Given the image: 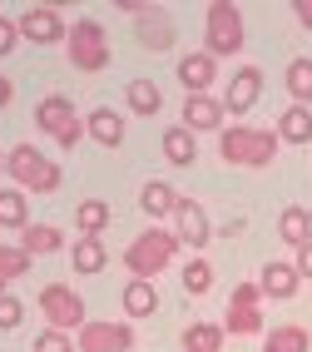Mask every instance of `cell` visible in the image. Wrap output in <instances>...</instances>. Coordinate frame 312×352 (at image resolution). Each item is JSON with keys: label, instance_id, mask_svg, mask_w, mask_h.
Returning a JSON list of instances; mask_svg holds the SVG:
<instances>
[{"label": "cell", "instance_id": "obj_7", "mask_svg": "<svg viewBox=\"0 0 312 352\" xmlns=\"http://www.w3.org/2000/svg\"><path fill=\"white\" fill-rule=\"evenodd\" d=\"M40 313H45V322H50L55 333H80V327L89 322L85 318V298L69 283H45L40 288Z\"/></svg>", "mask_w": 312, "mask_h": 352}, {"label": "cell", "instance_id": "obj_1", "mask_svg": "<svg viewBox=\"0 0 312 352\" xmlns=\"http://www.w3.org/2000/svg\"><path fill=\"white\" fill-rule=\"evenodd\" d=\"M282 139L278 129H253V124H233L219 134V154L223 164H238V169H268V164L278 159Z\"/></svg>", "mask_w": 312, "mask_h": 352}, {"label": "cell", "instance_id": "obj_25", "mask_svg": "<svg viewBox=\"0 0 312 352\" xmlns=\"http://www.w3.org/2000/svg\"><path fill=\"white\" fill-rule=\"evenodd\" d=\"M75 228H80V239H100V233L109 228V204L104 199H85L75 208Z\"/></svg>", "mask_w": 312, "mask_h": 352}, {"label": "cell", "instance_id": "obj_35", "mask_svg": "<svg viewBox=\"0 0 312 352\" xmlns=\"http://www.w3.org/2000/svg\"><path fill=\"white\" fill-rule=\"evenodd\" d=\"M15 45H20V30H15V20H5V15H0V60H5V55L15 50Z\"/></svg>", "mask_w": 312, "mask_h": 352}, {"label": "cell", "instance_id": "obj_3", "mask_svg": "<svg viewBox=\"0 0 312 352\" xmlns=\"http://www.w3.org/2000/svg\"><path fill=\"white\" fill-rule=\"evenodd\" d=\"M248 45L243 35V10L233 6V0H213L203 10V55L223 60V55H238Z\"/></svg>", "mask_w": 312, "mask_h": 352}, {"label": "cell", "instance_id": "obj_4", "mask_svg": "<svg viewBox=\"0 0 312 352\" xmlns=\"http://www.w3.org/2000/svg\"><path fill=\"white\" fill-rule=\"evenodd\" d=\"M5 169H10V179L20 184V189H35V194H55L60 189V164L55 159H45L35 144H15L10 154H5Z\"/></svg>", "mask_w": 312, "mask_h": 352}, {"label": "cell", "instance_id": "obj_39", "mask_svg": "<svg viewBox=\"0 0 312 352\" xmlns=\"http://www.w3.org/2000/svg\"><path fill=\"white\" fill-rule=\"evenodd\" d=\"M10 95H15V85H10L5 75H0V109H5V104H10Z\"/></svg>", "mask_w": 312, "mask_h": 352}, {"label": "cell", "instance_id": "obj_32", "mask_svg": "<svg viewBox=\"0 0 312 352\" xmlns=\"http://www.w3.org/2000/svg\"><path fill=\"white\" fill-rule=\"evenodd\" d=\"M25 189H0V228H25Z\"/></svg>", "mask_w": 312, "mask_h": 352}, {"label": "cell", "instance_id": "obj_28", "mask_svg": "<svg viewBox=\"0 0 312 352\" xmlns=\"http://www.w3.org/2000/svg\"><path fill=\"white\" fill-rule=\"evenodd\" d=\"M183 352H223V327H219V322H194V327H183Z\"/></svg>", "mask_w": 312, "mask_h": 352}, {"label": "cell", "instance_id": "obj_6", "mask_svg": "<svg viewBox=\"0 0 312 352\" xmlns=\"http://www.w3.org/2000/svg\"><path fill=\"white\" fill-rule=\"evenodd\" d=\"M35 124L55 139L60 149H75L80 139H85V124H80V114H75V104H69L65 95H45L40 104H35Z\"/></svg>", "mask_w": 312, "mask_h": 352}, {"label": "cell", "instance_id": "obj_31", "mask_svg": "<svg viewBox=\"0 0 312 352\" xmlns=\"http://www.w3.org/2000/svg\"><path fill=\"white\" fill-rule=\"evenodd\" d=\"M179 278H183V293H194V298H203V293L213 288V263H208V258H188Z\"/></svg>", "mask_w": 312, "mask_h": 352}, {"label": "cell", "instance_id": "obj_11", "mask_svg": "<svg viewBox=\"0 0 312 352\" xmlns=\"http://www.w3.org/2000/svg\"><path fill=\"white\" fill-rule=\"evenodd\" d=\"M15 30H20V40H30V45H55V40H65V35H69L55 6H30L25 15L15 20Z\"/></svg>", "mask_w": 312, "mask_h": 352}, {"label": "cell", "instance_id": "obj_12", "mask_svg": "<svg viewBox=\"0 0 312 352\" xmlns=\"http://www.w3.org/2000/svg\"><path fill=\"white\" fill-rule=\"evenodd\" d=\"M263 95V69L258 65H238L233 69V80L223 89V114H248Z\"/></svg>", "mask_w": 312, "mask_h": 352}, {"label": "cell", "instance_id": "obj_18", "mask_svg": "<svg viewBox=\"0 0 312 352\" xmlns=\"http://www.w3.org/2000/svg\"><path fill=\"white\" fill-rule=\"evenodd\" d=\"M258 288H263V298L287 302V298L302 288V278H298V268H293V263H268V268H263V278H258Z\"/></svg>", "mask_w": 312, "mask_h": 352}, {"label": "cell", "instance_id": "obj_5", "mask_svg": "<svg viewBox=\"0 0 312 352\" xmlns=\"http://www.w3.org/2000/svg\"><path fill=\"white\" fill-rule=\"evenodd\" d=\"M65 50H69V65L85 69V75L109 69V35L100 20H75V30L65 35Z\"/></svg>", "mask_w": 312, "mask_h": 352}, {"label": "cell", "instance_id": "obj_13", "mask_svg": "<svg viewBox=\"0 0 312 352\" xmlns=\"http://www.w3.org/2000/svg\"><path fill=\"white\" fill-rule=\"evenodd\" d=\"M174 233H179V243L183 248H203L208 239H213V223H208V214H203V204H194V199H179V208H174Z\"/></svg>", "mask_w": 312, "mask_h": 352}, {"label": "cell", "instance_id": "obj_33", "mask_svg": "<svg viewBox=\"0 0 312 352\" xmlns=\"http://www.w3.org/2000/svg\"><path fill=\"white\" fill-rule=\"evenodd\" d=\"M35 352H75V338L69 333H55V327H45L35 338Z\"/></svg>", "mask_w": 312, "mask_h": 352}, {"label": "cell", "instance_id": "obj_21", "mask_svg": "<svg viewBox=\"0 0 312 352\" xmlns=\"http://www.w3.org/2000/svg\"><path fill=\"white\" fill-rule=\"evenodd\" d=\"M20 248H25L30 258L60 253V248H65V233H60L55 223H25V233H20Z\"/></svg>", "mask_w": 312, "mask_h": 352}, {"label": "cell", "instance_id": "obj_2", "mask_svg": "<svg viewBox=\"0 0 312 352\" xmlns=\"http://www.w3.org/2000/svg\"><path fill=\"white\" fill-rule=\"evenodd\" d=\"M179 248H183V243H179V233L154 223L149 233H139V239L124 248V268H129L134 278H144V283H154V278L179 258Z\"/></svg>", "mask_w": 312, "mask_h": 352}, {"label": "cell", "instance_id": "obj_9", "mask_svg": "<svg viewBox=\"0 0 312 352\" xmlns=\"http://www.w3.org/2000/svg\"><path fill=\"white\" fill-rule=\"evenodd\" d=\"M75 352H134V322H85L75 333Z\"/></svg>", "mask_w": 312, "mask_h": 352}, {"label": "cell", "instance_id": "obj_20", "mask_svg": "<svg viewBox=\"0 0 312 352\" xmlns=\"http://www.w3.org/2000/svg\"><path fill=\"white\" fill-rule=\"evenodd\" d=\"M278 239L282 243H293V248H307L312 243V214L302 204H287L282 208V219H278Z\"/></svg>", "mask_w": 312, "mask_h": 352}, {"label": "cell", "instance_id": "obj_24", "mask_svg": "<svg viewBox=\"0 0 312 352\" xmlns=\"http://www.w3.org/2000/svg\"><path fill=\"white\" fill-rule=\"evenodd\" d=\"M124 100H129V109H134V114H144V120H154V114L164 109V89H159L154 80H129Z\"/></svg>", "mask_w": 312, "mask_h": 352}, {"label": "cell", "instance_id": "obj_19", "mask_svg": "<svg viewBox=\"0 0 312 352\" xmlns=\"http://www.w3.org/2000/svg\"><path fill=\"white\" fill-rule=\"evenodd\" d=\"M278 139L282 144H312V109L307 104H287L278 114Z\"/></svg>", "mask_w": 312, "mask_h": 352}, {"label": "cell", "instance_id": "obj_26", "mask_svg": "<svg viewBox=\"0 0 312 352\" xmlns=\"http://www.w3.org/2000/svg\"><path fill=\"white\" fill-rule=\"evenodd\" d=\"M282 85H287V95H293V104H307L312 109V60L307 55H298L293 65H287Z\"/></svg>", "mask_w": 312, "mask_h": 352}, {"label": "cell", "instance_id": "obj_30", "mask_svg": "<svg viewBox=\"0 0 312 352\" xmlns=\"http://www.w3.org/2000/svg\"><path fill=\"white\" fill-rule=\"evenodd\" d=\"M30 263H35V258L20 248V243H15V248H0V298H5V288L15 283L20 273H30Z\"/></svg>", "mask_w": 312, "mask_h": 352}, {"label": "cell", "instance_id": "obj_40", "mask_svg": "<svg viewBox=\"0 0 312 352\" xmlns=\"http://www.w3.org/2000/svg\"><path fill=\"white\" fill-rule=\"evenodd\" d=\"M0 169H5V159H0Z\"/></svg>", "mask_w": 312, "mask_h": 352}, {"label": "cell", "instance_id": "obj_16", "mask_svg": "<svg viewBox=\"0 0 312 352\" xmlns=\"http://www.w3.org/2000/svg\"><path fill=\"white\" fill-rule=\"evenodd\" d=\"M213 75H219V60H213V55H203V50L179 60V85L188 89V95H208Z\"/></svg>", "mask_w": 312, "mask_h": 352}, {"label": "cell", "instance_id": "obj_38", "mask_svg": "<svg viewBox=\"0 0 312 352\" xmlns=\"http://www.w3.org/2000/svg\"><path fill=\"white\" fill-rule=\"evenodd\" d=\"M219 233H223V239H238V233H243V219H228V223H223Z\"/></svg>", "mask_w": 312, "mask_h": 352}, {"label": "cell", "instance_id": "obj_23", "mask_svg": "<svg viewBox=\"0 0 312 352\" xmlns=\"http://www.w3.org/2000/svg\"><path fill=\"white\" fill-rule=\"evenodd\" d=\"M124 313L129 318H154L159 313V288L144 283V278H129L124 283Z\"/></svg>", "mask_w": 312, "mask_h": 352}, {"label": "cell", "instance_id": "obj_34", "mask_svg": "<svg viewBox=\"0 0 312 352\" xmlns=\"http://www.w3.org/2000/svg\"><path fill=\"white\" fill-rule=\"evenodd\" d=\"M20 318H25V302L20 298H0V333H10V327H20Z\"/></svg>", "mask_w": 312, "mask_h": 352}, {"label": "cell", "instance_id": "obj_36", "mask_svg": "<svg viewBox=\"0 0 312 352\" xmlns=\"http://www.w3.org/2000/svg\"><path fill=\"white\" fill-rule=\"evenodd\" d=\"M293 268H298V278H312V243L298 248V263H293Z\"/></svg>", "mask_w": 312, "mask_h": 352}, {"label": "cell", "instance_id": "obj_10", "mask_svg": "<svg viewBox=\"0 0 312 352\" xmlns=\"http://www.w3.org/2000/svg\"><path fill=\"white\" fill-rule=\"evenodd\" d=\"M129 15L139 25V45H144V50H174L179 30H174V20H169L164 6H129Z\"/></svg>", "mask_w": 312, "mask_h": 352}, {"label": "cell", "instance_id": "obj_14", "mask_svg": "<svg viewBox=\"0 0 312 352\" xmlns=\"http://www.w3.org/2000/svg\"><path fill=\"white\" fill-rule=\"evenodd\" d=\"M183 129H188V134H223V100H213V95H188V100H183Z\"/></svg>", "mask_w": 312, "mask_h": 352}, {"label": "cell", "instance_id": "obj_15", "mask_svg": "<svg viewBox=\"0 0 312 352\" xmlns=\"http://www.w3.org/2000/svg\"><path fill=\"white\" fill-rule=\"evenodd\" d=\"M179 199H183V194L174 189V184H164V179H149V184L139 189V208H144V214H149L154 223H159V219H174Z\"/></svg>", "mask_w": 312, "mask_h": 352}, {"label": "cell", "instance_id": "obj_17", "mask_svg": "<svg viewBox=\"0 0 312 352\" xmlns=\"http://www.w3.org/2000/svg\"><path fill=\"white\" fill-rule=\"evenodd\" d=\"M85 134L94 139V144H104V149H119V144H124V114H114V109H89Z\"/></svg>", "mask_w": 312, "mask_h": 352}, {"label": "cell", "instance_id": "obj_8", "mask_svg": "<svg viewBox=\"0 0 312 352\" xmlns=\"http://www.w3.org/2000/svg\"><path fill=\"white\" fill-rule=\"evenodd\" d=\"M263 288L258 283H238L233 298H228V318H223V333L233 338H258L263 333Z\"/></svg>", "mask_w": 312, "mask_h": 352}, {"label": "cell", "instance_id": "obj_22", "mask_svg": "<svg viewBox=\"0 0 312 352\" xmlns=\"http://www.w3.org/2000/svg\"><path fill=\"white\" fill-rule=\"evenodd\" d=\"M164 159H169L174 169H194V159H199V144H194V134H188L183 124L164 129Z\"/></svg>", "mask_w": 312, "mask_h": 352}, {"label": "cell", "instance_id": "obj_29", "mask_svg": "<svg viewBox=\"0 0 312 352\" xmlns=\"http://www.w3.org/2000/svg\"><path fill=\"white\" fill-rule=\"evenodd\" d=\"M75 273H100L109 263V253H104V239H75Z\"/></svg>", "mask_w": 312, "mask_h": 352}, {"label": "cell", "instance_id": "obj_27", "mask_svg": "<svg viewBox=\"0 0 312 352\" xmlns=\"http://www.w3.org/2000/svg\"><path fill=\"white\" fill-rule=\"evenodd\" d=\"M263 352H312V338H307V327L282 322V327H273V333H268Z\"/></svg>", "mask_w": 312, "mask_h": 352}, {"label": "cell", "instance_id": "obj_37", "mask_svg": "<svg viewBox=\"0 0 312 352\" xmlns=\"http://www.w3.org/2000/svg\"><path fill=\"white\" fill-rule=\"evenodd\" d=\"M293 15H298V25H307V30H312V0H298Z\"/></svg>", "mask_w": 312, "mask_h": 352}]
</instances>
